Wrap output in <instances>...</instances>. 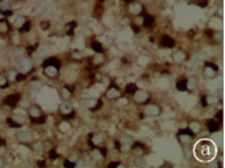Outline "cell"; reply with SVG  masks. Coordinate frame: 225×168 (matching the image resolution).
I'll return each instance as SVG.
<instances>
[{
  "mask_svg": "<svg viewBox=\"0 0 225 168\" xmlns=\"http://www.w3.org/2000/svg\"><path fill=\"white\" fill-rule=\"evenodd\" d=\"M193 152H195V156L199 160H201V162H209V160L214 159L217 148H216V144L213 142H211L208 139H203L196 143Z\"/></svg>",
  "mask_w": 225,
  "mask_h": 168,
  "instance_id": "obj_1",
  "label": "cell"
},
{
  "mask_svg": "<svg viewBox=\"0 0 225 168\" xmlns=\"http://www.w3.org/2000/svg\"><path fill=\"white\" fill-rule=\"evenodd\" d=\"M33 68V62L31 58H28V57H24V58H20L17 61V72L23 73V74H25V73L31 72Z\"/></svg>",
  "mask_w": 225,
  "mask_h": 168,
  "instance_id": "obj_2",
  "label": "cell"
},
{
  "mask_svg": "<svg viewBox=\"0 0 225 168\" xmlns=\"http://www.w3.org/2000/svg\"><path fill=\"white\" fill-rule=\"evenodd\" d=\"M20 99H21V98H20V94L13 93V94L8 95L4 99V103H5V105H8V106H11V107H13V106L17 105V103H20Z\"/></svg>",
  "mask_w": 225,
  "mask_h": 168,
  "instance_id": "obj_3",
  "label": "cell"
},
{
  "mask_svg": "<svg viewBox=\"0 0 225 168\" xmlns=\"http://www.w3.org/2000/svg\"><path fill=\"white\" fill-rule=\"evenodd\" d=\"M28 115L31 117V119H35V118H39V117H41V115H42V111H41V109H40L39 106L32 105V106L28 107Z\"/></svg>",
  "mask_w": 225,
  "mask_h": 168,
  "instance_id": "obj_4",
  "label": "cell"
},
{
  "mask_svg": "<svg viewBox=\"0 0 225 168\" xmlns=\"http://www.w3.org/2000/svg\"><path fill=\"white\" fill-rule=\"evenodd\" d=\"M220 125L221 123L217 119H209L207 122V127H208V130H209V132H216V131H219Z\"/></svg>",
  "mask_w": 225,
  "mask_h": 168,
  "instance_id": "obj_5",
  "label": "cell"
},
{
  "mask_svg": "<svg viewBox=\"0 0 225 168\" xmlns=\"http://www.w3.org/2000/svg\"><path fill=\"white\" fill-rule=\"evenodd\" d=\"M16 138H17V140L19 142H21V143H27V142H29L31 140V132H28V131H19L17 134H16Z\"/></svg>",
  "mask_w": 225,
  "mask_h": 168,
  "instance_id": "obj_6",
  "label": "cell"
},
{
  "mask_svg": "<svg viewBox=\"0 0 225 168\" xmlns=\"http://www.w3.org/2000/svg\"><path fill=\"white\" fill-rule=\"evenodd\" d=\"M160 45H162L163 48H172V46L175 45V41H173V39L170 37V36H163V37L160 39Z\"/></svg>",
  "mask_w": 225,
  "mask_h": 168,
  "instance_id": "obj_7",
  "label": "cell"
},
{
  "mask_svg": "<svg viewBox=\"0 0 225 168\" xmlns=\"http://www.w3.org/2000/svg\"><path fill=\"white\" fill-rule=\"evenodd\" d=\"M60 61L58 58H56V57H50V58H46L44 62H42V66L46 68V66H56V68H60Z\"/></svg>",
  "mask_w": 225,
  "mask_h": 168,
  "instance_id": "obj_8",
  "label": "cell"
},
{
  "mask_svg": "<svg viewBox=\"0 0 225 168\" xmlns=\"http://www.w3.org/2000/svg\"><path fill=\"white\" fill-rule=\"evenodd\" d=\"M27 21H28V20H27L23 15H17L15 19H13V21H12V23H13V26H16V28H19V29H20L23 25L25 24Z\"/></svg>",
  "mask_w": 225,
  "mask_h": 168,
  "instance_id": "obj_9",
  "label": "cell"
},
{
  "mask_svg": "<svg viewBox=\"0 0 225 168\" xmlns=\"http://www.w3.org/2000/svg\"><path fill=\"white\" fill-rule=\"evenodd\" d=\"M57 70H58V68H56V66H46V68H44V73L45 76L53 78V77L57 76Z\"/></svg>",
  "mask_w": 225,
  "mask_h": 168,
  "instance_id": "obj_10",
  "label": "cell"
},
{
  "mask_svg": "<svg viewBox=\"0 0 225 168\" xmlns=\"http://www.w3.org/2000/svg\"><path fill=\"white\" fill-rule=\"evenodd\" d=\"M11 29V26H9V23L5 19H2L0 20V32L2 33H7Z\"/></svg>",
  "mask_w": 225,
  "mask_h": 168,
  "instance_id": "obj_11",
  "label": "cell"
},
{
  "mask_svg": "<svg viewBox=\"0 0 225 168\" xmlns=\"http://www.w3.org/2000/svg\"><path fill=\"white\" fill-rule=\"evenodd\" d=\"M7 78L9 79V82H12V81H17V77H19V73H17V70H8L7 72Z\"/></svg>",
  "mask_w": 225,
  "mask_h": 168,
  "instance_id": "obj_12",
  "label": "cell"
},
{
  "mask_svg": "<svg viewBox=\"0 0 225 168\" xmlns=\"http://www.w3.org/2000/svg\"><path fill=\"white\" fill-rule=\"evenodd\" d=\"M60 111L62 113V115H66V114L72 113L73 110H72V106H70L69 103H62V105L60 106Z\"/></svg>",
  "mask_w": 225,
  "mask_h": 168,
  "instance_id": "obj_13",
  "label": "cell"
},
{
  "mask_svg": "<svg viewBox=\"0 0 225 168\" xmlns=\"http://www.w3.org/2000/svg\"><path fill=\"white\" fill-rule=\"evenodd\" d=\"M176 89L179 90V92H186L187 90V79H179L176 83Z\"/></svg>",
  "mask_w": 225,
  "mask_h": 168,
  "instance_id": "obj_14",
  "label": "cell"
},
{
  "mask_svg": "<svg viewBox=\"0 0 225 168\" xmlns=\"http://www.w3.org/2000/svg\"><path fill=\"white\" fill-rule=\"evenodd\" d=\"M11 118L15 120V122H17L19 125H23V123L25 122V118H24V115H21V114H13V115L11 117Z\"/></svg>",
  "mask_w": 225,
  "mask_h": 168,
  "instance_id": "obj_15",
  "label": "cell"
},
{
  "mask_svg": "<svg viewBox=\"0 0 225 168\" xmlns=\"http://www.w3.org/2000/svg\"><path fill=\"white\" fill-rule=\"evenodd\" d=\"M136 90H138V87H136L135 83H129V85L126 86V93L127 94H135Z\"/></svg>",
  "mask_w": 225,
  "mask_h": 168,
  "instance_id": "obj_16",
  "label": "cell"
},
{
  "mask_svg": "<svg viewBox=\"0 0 225 168\" xmlns=\"http://www.w3.org/2000/svg\"><path fill=\"white\" fill-rule=\"evenodd\" d=\"M154 24V17L152 16H146L143 20V25L146 26V28H150V26H152Z\"/></svg>",
  "mask_w": 225,
  "mask_h": 168,
  "instance_id": "obj_17",
  "label": "cell"
},
{
  "mask_svg": "<svg viewBox=\"0 0 225 168\" xmlns=\"http://www.w3.org/2000/svg\"><path fill=\"white\" fill-rule=\"evenodd\" d=\"M5 11H11V4L8 2H0V12H5Z\"/></svg>",
  "mask_w": 225,
  "mask_h": 168,
  "instance_id": "obj_18",
  "label": "cell"
},
{
  "mask_svg": "<svg viewBox=\"0 0 225 168\" xmlns=\"http://www.w3.org/2000/svg\"><path fill=\"white\" fill-rule=\"evenodd\" d=\"M92 48H93L94 52H97V53H102V52H103L102 45H101V44H99L98 41H93V44H92Z\"/></svg>",
  "mask_w": 225,
  "mask_h": 168,
  "instance_id": "obj_19",
  "label": "cell"
},
{
  "mask_svg": "<svg viewBox=\"0 0 225 168\" xmlns=\"http://www.w3.org/2000/svg\"><path fill=\"white\" fill-rule=\"evenodd\" d=\"M9 79L7 78V76H0V87H7L8 86Z\"/></svg>",
  "mask_w": 225,
  "mask_h": 168,
  "instance_id": "obj_20",
  "label": "cell"
},
{
  "mask_svg": "<svg viewBox=\"0 0 225 168\" xmlns=\"http://www.w3.org/2000/svg\"><path fill=\"white\" fill-rule=\"evenodd\" d=\"M42 143L41 142H36L35 144H33V151H36V152H41L42 151Z\"/></svg>",
  "mask_w": 225,
  "mask_h": 168,
  "instance_id": "obj_21",
  "label": "cell"
},
{
  "mask_svg": "<svg viewBox=\"0 0 225 168\" xmlns=\"http://www.w3.org/2000/svg\"><path fill=\"white\" fill-rule=\"evenodd\" d=\"M7 123H8V125L11 126V127H13V129H17V127L21 126V125H19L17 122H15V120H13L12 118H8V119H7Z\"/></svg>",
  "mask_w": 225,
  "mask_h": 168,
  "instance_id": "obj_22",
  "label": "cell"
},
{
  "mask_svg": "<svg viewBox=\"0 0 225 168\" xmlns=\"http://www.w3.org/2000/svg\"><path fill=\"white\" fill-rule=\"evenodd\" d=\"M29 29H31V21H27L25 24L20 28V31H21V32H28Z\"/></svg>",
  "mask_w": 225,
  "mask_h": 168,
  "instance_id": "obj_23",
  "label": "cell"
},
{
  "mask_svg": "<svg viewBox=\"0 0 225 168\" xmlns=\"http://www.w3.org/2000/svg\"><path fill=\"white\" fill-rule=\"evenodd\" d=\"M32 122H33V123H44V122H45V117L41 115V117H39V118L32 119Z\"/></svg>",
  "mask_w": 225,
  "mask_h": 168,
  "instance_id": "obj_24",
  "label": "cell"
},
{
  "mask_svg": "<svg viewBox=\"0 0 225 168\" xmlns=\"http://www.w3.org/2000/svg\"><path fill=\"white\" fill-rule=\"evenodd\" d=\"M74 26H76V23H74V21H72V23H70V24L68 25V28H69V29H68V35H69V36L73 35V28H74Z\"/></svg>",
  "mask_w": 225,
  "mask_h": 168,
  "instance_id": "obj_25",
  "label": "cell"
},
{
  "mask_svg": "<svg viewBox=\"0 0 225 168\" xmlns=\"http://www.w3.org/2000/svg\"><path fill=\"white\" fill-rule=\"evenodd\" d=\"M31 87H32V90H35V92H36V90H40L41 83H40V82H33L32 85H31Z\"/></svg>",
  "mask_w": 225,
  "mask_h": 168,
  "instance_id": "obj_26",
  "label": "cell"
},
{
  "mask_svg": "<svg viewBox=\"0 0 225 168\" xmlns=\"http://www.w3.org/2000/svg\"><path fill=\"white\" fill-rule=\"evenodd\" d=\"M61 93H62V97H64V98H69V97H70V92H69L68 89H66V87L61 90Z\"/></svg>",
  "mask_w": 225,
  "mask_h": 168,
  "instance_id": "obj_27",
  "label": "cell"
},
{
  "mask_svg": "<svg viewBox=\"0 0 225 168\" xmlns=\"http://www.w3.org/2000/svg\"><path fill=\"white\" fill-rule=\"evenodd\" d=\"M20 106L21 107H29V102L25 99H20Z\"/></svg>",
  "mask_w": 225,
  "mask_h": 168,
  "instance_id": "obj_28",
  "label": "cell"
},
{
  "mask_svg": "<svg viewBox=\"0 0 225 168\" xmlns=\"http://www.w3.org/2000/svg\"><path fill=\"white\" fill-rule=\"evenodd\" d=\"M216 119L221 123V120H223V111H221V110H220V111H217V114H216Z\"/></svg>",
  "mask_w": 225,
  "mask_h": 168,
  "instance_id": "obj_29",
  "label": "cell"
},
{
  "mask_svg": "<svg viewBox=\"0 0 225 168\" xmlns=\"http://www.w3.org/2000/svg\"><path fill=\"white\" fill-rule=\"evenodd\" d=\"M181 134H187V135H189V136H193V132L191 130H181L180 131V135Z\"/></svg>",
  "mask_w": 225,
  "mask_h": 168,
  "instance_id": "obj_30",
  "label": "cell"
},
{
  "mask_svg": "<svg viewBox=\"0 0 225 168\" xmlns=\"http://www.w3.org/2000/svg\"><path fill=\"white\" fill-rule=\"evenodd\" d=\"M49 156H50V159H52V160H55V159H57V156H58V155H57L56 151H50V152H49Z\"/></svg>",
  "mask_w": 225,
  "mask_h": 168,
  "instance_id": "obj_31",
  "label": "cell"
},
{
  "mask_svg": "<svg viewBox=\"0 0 225 168\" xmlns=\"http://www.w3.org/2000/svg\"><path fill=\"white\" fill-rule=\"evenodd\" d=\"M201 105H203L204 107H205V106H208V102H207V97H205V95H203V97H201Z\"/></svg>",
  "mask_w": 225,
  "mask_h": 168,
  "instance_id": "obj_32",
  "label": "cell"
},
{
  "mask_svg": "<svg viewBox=\"0 0 225 168\" xmlns=\"http://www.w3.org/2000/svg\"><path fill=\"white\" fill-rule=\"evenodd\" d=\"M207 65V68H211V69H213V70H217V66L214 65V64H211V62H207L205 64Z\"/></svg>",
  "mask_w": 225,
  "mask_h": 168,
  "instance_id": "obj_33",
  "label": "cell"
},
{
  "mask_svg": "<svg viewBox=\"0 0 225 168\" xmlns=\"http://www.w3.org/2000/svg\"><path fill=\"white\" fill-rule=\"evenodd\" d=\"M64 166H65V167H70V168H72V167H74V163H72V162H69V160H66V162L64 163Z\"/></svg>",
  "mask_w": 225,
  "mask_h": 168,
  "instance_id": "obj_34",
  "label": "cell"
},
{
  "mask_svg": "<svg viewBox=\"0 0 225 168\" xmlns=\"http://www.w3.org/2000/svg\"><path fill=\"white\" fill-rule=\"evenodd\" d=\"M207 4H208L207 0H203V2H200V3H199V5H200V7H205Z\"/></svg>",
  "mask_w": 225,
  "mask_h": 168,
  "instance_id": "obj_35",
  "label": "cell"
},
{
  "mask_svg": "<svg viewBox=\"0 0 225 168\" xmlns=\"http://www.w3.org/2000/svg\"><path fill=\"white\" fill-rule=\"evenodd\" d=\"M41 26H42V28H44V29H46V28H48V26H49V24H48V23H46V21H44V23H42V24H41Z\"/></svg>",
  "mask_w": 225,
  "mask_h": 168,
  "instance_id": "obj_36",
  "label": "cell"
},
{
  "mask_svg": "<svg viewBox=\"0 0 225 168\" xmlns=\"http://www.w3.org/2000/svg\"><path fill=\"white\" fill-rule=\"evenodd\" d=\"M3 15H5V16H11V15H12V11H5V12H3Z\"/></svg>",
  "mask_w": 225,
  "mask_h": 168,
  "instance_id": "obj_37",
  "label": "cell"
},
{
  "mask_svg": "<svg viewBox=\"0 0 225 168\" xmlns=\"http://www.w3.org/2000/svg\"><path fill=\"white\" fill-rule=\"evenodd\" d=\"M117 166H119V163H117V162H114V163H110V164H109V167H117Z\"/></svg>",
  "mask_w": 225,
  "mask_h": 168,
  "instance_id": "obj_38",
  "label": "cell"
},
{
  "mask_svg": "<svg viewBox=\"0 0 225 168\" xmlns=\"http://www.w3.org/2000/svg\"><path fill=\"white\" fill-rule=\"evenodd\" d=\"M131 26H133V29H134V32H135V33H138V32H139V28H136L135 25H131Z\"/></svg>",
  "mask_w": 225,
  "mask_h": 168,
  "instance_id": "obj_39",
  "label": "cell"
},
{
  "mask_svg": "<svg viewBox=\"0 0 225 168\" xmlns=\"http://www.w3.org/2000/svg\"><path fill=\"white\" fill-rule=\"evenodd\" d=\"M0 147H4V140L0 138Z\"/></svg>",
  "mask_w": 225,
  "mask_h": 168,
  "instance_id": "obj_40",
  "label": "cell"
},
{
  "mask_svg": "<svg viewBox=\"0 0 225 168\" xmlns=\"http://www.w3.org/2000/svg\"><path fill=\"white\" fill-rule=\"evenodd\" d=\"M37 164H39V166H45V163H44V162H39Z\"/></svg>",
  "mask_w": 225,
  "mask_h": 168,
  "instance_id": "obj_41",
  "label": "cell"
},
{
  "mask_svg": "<svg viewBox=\"0 0 225 168\" xmlns=\"http://www.w3.org/2000/svg\"><path fill=\"white\" fill-rule=\"evenodd\" d=\"M123 2H125V3H133L134 0H123Z\"/></svg>",
  "mask_w": 225,
  "mask_h": 168,
  "instance_id": "obj_42",
  "label": "cell"
},
{
  "mask_svg": "<svg viewBox=\"0 0 225 168\" xmlns=\"http://www.w3.org/2000/svg\"><path fill=\"white\" fill-rule=\"evenodd\" d=\"M3 164H4V162H3V160L0 159V167H3Z\"/></svg>",
  "mask_w": 225,
  "mask_h": 168,
  "instance_id": "obj_43",
  "label": "cell"
},
{
  "mask_svg": "<svg viewBox=\"0 0 225 168\" xmlns=\"http://www.w3.org/2000/svg\"><path fill=\"white\" fill-rule=\"evenodd\" d=\"M98 2H101V3H102V2H105V0H98Z\"/></svg>",
  "mask_w": 225,
  "mask_h": 168,
  "instance_id": "obj_44",
  "label": "cell"
}]
</instances>
